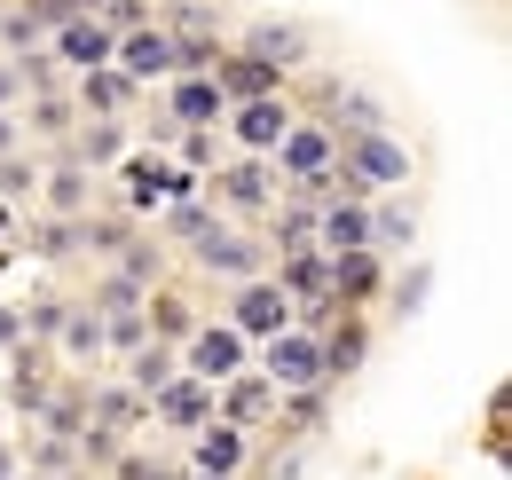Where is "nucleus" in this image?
I'll list each match as a JSON object with an SVG mask.
<instances>
[{"mask_svg": "<svg viewBox=\"0 0 512 480\" xmlns=\"http://www.w3.org/2000/svg\"><path fill=\"white\" fill-rule=\"evenodd\" d=\"M64 158H79L87 174L119 166V158H127V134H119V119H87V126H79V134L64 142Z\"/></svg>", "mask_w": 512, "mask_h": 480, "instance_id": "22", "label": "nucleus"}, {"mask_svg": "<svg viewBox=\"0 0 512 480\" xmlns=\"http://www.w3.org/2000/svg\"><path fill=\"white\" fill-rule=\"evenodd\" d=\"M134 103V79L119 71V63H95V71H79V111L87 119H119Z\"/></svg>", "mask_w": 512, "mask_h": 480, "instance_id": "19", "label": "nucleus"}, {"mask_svg": "<svg viewBox=\"0 0 512 480\" xmlns=\"http://www.w3.org/2000/svg\"><path fill=\"white\" fill-rule=\"evenodd\" d=\"M24 347V307H0V355Z\"/></svg>", "mask_w": 512, "mask_h": 480, "instance_id": "43", "label": "nucleus"}, {"mask_svg": "<svg viewBox=\"0 0 512 480\" xmlns=\"http://www.w3.org/2000/svg\"><path fill=\"white\" fill-rule=\"evenodd\" d=\"M32 473H48V480L87 473V465H79V441H56V433H40V441H32Z\"/></svg>", "mask_w": 512, "mask_h": 480, "instance_id": "32", "label": "nucleus"}, {"mask_svg": "<svg viewBox=\"0 0 512 480\" xmlns=\"http://www.w3.org/2000/svg\"><path fill=\"white\" fill-rule=\"evenodd\" d=\"M71 111H79V103H71L64 87H48V95H32V126H40V134H71Z\"/></svg>", "mask_w": 512, "mask_h": 480, "instance_id": "35", "label": "nucleus"}, {"mask_svg": "<svg viewBox=\"0 0 512 480\" xmlns=\"http://www.w3.org/2000/svg\"><path fill=\"white\" fill-rule=\"evenodd\" d=\"M32 244H40V260H64V252H79V221H64V213H56V221H48Z\"/></svg>", "mask_w": 512, "mask_h": 480, "instance_id": "38", "label": "nucleus"}, {"mask_svg": "<svg viewBox=\"0 0 512 480\" xmlns=\"http://www.w3.org/2000/svg\"><path fill=\"white\" fill-rule=\"evenodd\" d=\"M111 480H190V465H174V457H142V449H127V441H119Z\"/></svg>", "mask_w": 512, "mask_h": 480, "instance_id": "29", "label": "nucleus"}, {"mask_svg": "<svg viewBox=\"0 0 512 480\" xmlns=\"http://www.w3.org/2000/svg\"><path fill=\"white\" fill-rule=\"evenodd\" d=\"M174 370H182V355H174V339H142V347L127 355V386L142 394V402H150V394H158V386H166Z\"/></svg>", "mask_w": 512, "mask_h": 480, "instance_id": "23", "label": "nucleus"}, {"mask_svg": "<svg viewBox=\"0 0 512 480\" xmlns=\"http://www.w3.org/2000/svg\"><path fill=\"white\" fill-rule=\"evenodd\" d=\"M394 307H402V315H418V307H426V268H410V276L394 284Z\"/></svg>", "mask_w": 512, "mask_h": 480, "instance_id": "41", "label": "nucleus"}, {"mask_svg": "<svg viewBox=\"0 0 512 480\" xmlns=\"http://www.w3.org/2000/svg\"><path fill=\"white\" fill-rule=\"evenodd\" d=\"M276 181H292V189H323L331 181V166H339V126L323 119H292L284 134H276Z\"/></svg>", "mask_w": 512, "mask_h": 480, "instance_id": "2", "label": "nucleus"}, {"mask_svg": "<svg viewBox=\"0 0 512 480\" xmlns=\"http://www.w3.org/2000/svg\"><path fill=\"white\" fill-rule=\"evenodd\" d=\"M339 119H347V134H363V126H379V103H363V95H339Z\"/></svg>", "mask_w": 512, "mask_h": 480, "instance_id": "40", "label": "nucleus"}, {"mask_svg": "<svg viewBox=\"0 0 512 480\" xmlns=\"http://www.w3.org/2000/svg\"><path fill=\"white\" fill-rule=\"evenodd\" d=\"M268 410H276V386H268V378H245V370H237V378L213 386V418H229V425H260Z\"/></svg>", "mask_w": 512, "mask_h": 480, "instance_id": "18", "label": "nucleus"}, {"mask_svg": "<svg viewBox=\"0 0 512 480\" xmlns=\"http://www.w3.org/2000/svg\"><path fill=\"white\" fill-rule=\"evenodd\" d=\"M56 347H64L71 362H95V355H103V315H95V307H64Z\"/></svg>", "mask_w": 512, "mask_h": 480, "instance_id": "26", "label": "nucleus"}, {"mask_svg": "<svg viewBox=\"0 0 512 480\" xmlns=\"http://www.w3.org/2000/svg\"><path fill=\"white\" fill-rule=\"evenodd\" d=\"M331 174L347 181V197L394 189V181H410V150H402L386 126H363V134H339V166H331Z\"/></svg>", "mask_w": 512, "mask_h": 480, "instance_id": "1", "label": "nucleus"}, {"mask_svg": "<svg viewBox=\"0 0 512 480\" xmlns=\"http://www.w3.org/2000/svg\"><path fill=\"white\" fill-rule=\"evenodd\" d=\"M190 252H197V268H205V276H229V284L260 276V244H253V237H237V229H229V213H221L205 237H190Z\"/></svg>", "mask_w": 512, "mask_h": 480, "instance_id": "9", "label": "nucleus"}, {"mask_svg": "<svg viewBox=\"0 0 512 480\" xmlns=\"http://www.w3.org/2000/svg\"><path fill=\"white\" fill-rule=\"evenodd\" d=\"M245 56H260V63H276V71H292V63L308 56V40L292 32V24H253L245 32Z\"/></svg>", "mask_w": 512, "mask_h": 480, "instance_id": "25", "label": "nucleus"}, {"mask_svg": "<svg viewBox=\"0 0 512 480\" xmlns=\"http://www.w3.org/2000/svg\"><path fill=\"white\" fill-rule=\"evenodd\" d=\"M276 189H284V181H276L268 158H237V166H221V181H213V197H221L229 213H268Z\"/></svg>", "mask_w": 512, "mask_h": 480, "instance_id": "12", "label": "nucleus"}, {"mask_svg": "<svg viewBox=\"0 0 512 480\" xmlns=\"http://www.w3.org/2000/svg\"><path fill=\"white\" fill-rule=\"evenodd\" d=\"M150 300V284H134V276H119V268H111V276H103V284H95V315H134V307Z\"/></svg>", "mask_w": 512, "mask_h": 480, "instance_id": "30", "label": "nucleus"}, {"mask_svg": "<svg viewBox=\"0 0 512 480\" xmlns=\"http://www.w3.org/2000/svg\"><path fill=\"white\" fill-rule=\"evenodd\" d=\"M379 292H386V260L371 252V244H355V252H331V300L363 307V300H379Z\"/></svg>", "mask_w": 512, "mask_h": 480, "instance_id": "14", "label": "nucleus"}, {"mask_svg": "<svg viewBox=\"0 0 512 480\" xmlns=\"http://www.w3.org/2000/svg\"><path fill=\"white\" fill-rule=\"evenodd\" d=\"M87 166L79 158H56V174H40V189H48V213H64V221H79L87 213Z\"/></svg>", "mask_w": 512, "mask_h": 480, "instance_id": "24", "label": "nucleus"}, {"mask_svg": "<svg viewBox=\"0 0 512 480\" xmlns=\"http://www.w3.org/2000/svg\"><path fill=\"white\" fill-rule=\"evenodd\" d=\"M182 370L205 378V386L237 378V370H245V331H237V323H190V339H182Z\"/></svg>", "mask_w": 512, "mask_h": 480, "instance_id": "4", "label": "nucleus"}, {"mask_svg": "<svg viewBox=\"0 0 512 480\" xmlns=\"http://www.w3.org/2000/svg\"><path fill=\"white\" fill-rule=\"evenodd\" d=\"M32 418H40V433H56V441H79L87 433V394H48Z\"/></svg>", "mask_w": 512, "mask_h": 480, "instance_id": "28", "label": "nucleus"}, {"mask_svg": "<svg viewBox=\"0 0 512 480\" xmlns=\"http://www.w3.org/2000/svg\"><path fill=\"white\" fill-rule=\"evenodd\" d=\"M276 292L292 307H331V252L323 244H300V252H284V268H276Z\"/></svg>", "mask_w": 512, "mask_h": 480, "instance_id": "11", "label": "nucleus"}, {"mask_svg": "<svg viewBox=\"0 0 512 480\" xmlns=\"http://www.w3.org/2000/svg\"><path fill=\"white\" fill-rule=\"evenodd\" d=\"M32 189H40V166L8 150V158H0V205H16V197H32Z\"/></svg>", "mask_w": 512, "mask_h": 480, "instance_id": "37", "label": "nucleus"}, {"mask_svg": "<svg viewBox=\"0 0 512 480\" xmlns=\"http://www.w3.org/2000/svg\"><path fill=\"white\" fill-rule=\"evenodd\" d=\"M8 150H16V119L0 111V158H8Z\"/></svg>", "mask_w": 512, "mask_h": 480, "instance_id": "44", "label": "nucleus"}, {"mask_svg": "<svg viewBox=\"0 0 512 480\" xmlns=\"http://www.w3.org/2000/svg\"><path fill=\"white\" fill-rule=\"evenodd\" d=\"M323 339V378H355L363 355H371V339H363V323H347V331H316Z\"/></svg>", "mask_w": 512, "mask_h": 480, "instance_id": "27", "label": "nucleus"}, {"mask_svg": "<svg viewBox=\"0 0 512 480\" xmlns=\"http://www.w3.org/2000/svg\"><path fill=\"white\" fill-rule=\"evenodd\" d=\"M16 465H24V457H16V449H0V480H16Z\"/></svg>", "mask_w": 512, "mask_h": 480, "instance_id": "45", "label": "nucleus"}, {"mask_svg": "<svg viewBox=\"0 0 512 480\" xmlns=\"http://www.w3.org/2000/svg\"><path fill=\"white\" fill-rule=\"evenodd\" d=\"M300 244H316V205H284L276 221V252H300Z\"/></svg>", "mask_w": 512, "mask_h": 480, "instance_id": "36", "label": "nucleus"}, {"mask_svg": "<svg viewBox=\"0 0 512 480\" xmlns=\"http://www.w3.org/2000/svg\"><path fill=\"white\" fill-rule=\"evenodd\" d=\"M418 229V213H402V205H371V252H402Z\"/></svg>", "mask_w": 512, "mask_h": 480, "instance_id": "33", "label": "nucleus"}, {"mask_svg": "<svg viewBox=\"0 0 512 480\" xmlns=\"http://www.w3.org/2000/svg\"><path fill=\"white\" fill-rule=\"evenodd\" d=\"M284 126H292L284 95H260V103H237V111H229V134H237L253 158H268V150H276V134H284Z\"/></svg>", "mask_w": 512, "mask_h": 480, "instance_id": "17", "label": "nucleus"}, {"mask_svg": "<svg viewBox=\"0 0 512 480\" xmlns=\"http://www.w3.org/2000/svg\"><path fill=\"white\" fill-rule=\"evenodd\" d=\"M213 87H221V111H237V103H260V95H284V71L260 56H213Z\"/></svg>", "mask_w": 512, "mask_h": 480, "instance_id": "10", "label": "nucleus"}, {"mask_svg": "<svg viewBox=\"0 0 512 480\" xmlns=\"http://www.w3.org/2000/svg\"><path fill=\"white\" fill-rule=\"evenodd\" d=\"M48 40H56V63H71V71H95V63H111V48H119V32H111L95 8L56 16V24H48Z\"/></svg>", "mask_w": 512, "mask_h": 480, "instance_id": "5", "label": "nucleus"}, {"mask_svg": "<svg viewBox=\"0 0 512 480\" xmlns=\"http://www.w3.org/2000/svg\"><path fill=\"white\" fill-rule=\"evenodd\" d=\"M260 378H268L276 394L331 386V378H323V339L308 331V323H284V331H268V339H260Z\"/></svg>", "mask_w": 512, "mask_h": 480, "instance_id": "3", "label": "nucleus"}, {"mask_svg": "<svg viewBox=\"0 0 512 480\" xmlns=\"http://www.w3.org/2000/svg\"><path fill=\"white\" fill-rule=\"evenodd\" d=\"M166 119L174 126H221V87H213V71H174Z\"/></svg>", "mask_w": 512, "mask_h": 480, "instance_id": "15", "label": "nucleus"}, {"mask_svg": "<svg viewBox=\"0 0 512 480\" xmlns=\"http://www.w3.org/2000/svg\"><path fill=\"white\" fill-rule=\"evenodd\" d=\"M190 473H245V425L229 418H205L190 433V457H182Z\"/></svg>", "mask_w": 512, "mask_h": 480, "instance_id": "13", "label": "nucleus"}, {"mask_svg": "<svg viewBox=\"0 0 512 480\" xmlns=\"http://www.w3.org/2000/svg\"><path fill=\"white\" fill-rule=\"evenodd\" d=\"M174 197H190V174L182 166H158V158H134L127 166V205H174Z\"/></svg>", "mask_w": 512, "mask_h": 480, "instance_id": "20", "label": "nucleus"}, {"mask_svg": "<svg viewBox=\"0 0 512 480\" xmlns=\"http://www.w3.org/2000/svg\"><path fill=\"white\" fill-rule=\"evenodd\" d=\"M16 95H24V63L8 56L0 63V111H16Z\"/></svg>", "mask_w": 512, "mask_h": 480, "instance_id": "42", "label": "nucleus"}, {"mask_svg": "<svg viewBox=\"0 0 512 480\" xmlns=\"http://www.w3.org/2000/svg\"><path fill=\"white\" fill-rule=\"evenodd\" d=\"M111 63L127 71L134 87L174 79V40H166V24H150V16H142V24H127V32H119V48H111Z\"/></svg>", "mask_w": 512, "mask_h": 480, "instance_id": "6", "label": "nucleus"}, {"mask_svg": "<svg viewBox=\"0 0 512 480\" xmlns=\"http://www.w3.org/2000/svg\"><path fill=\"white\" fill-rule=\"evenodd\" d=\"M150 418H158V433H197V425L213 418V386L190 378V370H174V378L150 394Z\"/></svg>", "mask_w": 512, "mask_h": 480, "instance_id": "8", "label": "nucleus"}, {"mask_svg": "<svg viewBox=\"0 0 512 480\" xmlns=\"http://www.w3.org/2000/svg\"><path fill=\"white\" fill-rule=\"evenodd\" d=\"M229 323H237L245 339H268V331L300 323V307L276 292V276H245V284H237V300H229Z\"/></svg>", "mask_w": 512, "mask_h": 480, "instance_id": "7", "label": "nucleus"}, {"mask_svg": "<svg viewBox=\"0 0 512 480\" xmlns=\"http://www.w3.org/2000/svg\"><path fill=\"white\" fill-rule=\"evenodd\" d=\"M213 221H221V205H197V197H174V205H166V237H205V229H213Z\"/></svg>", "mask_w": 512, "mask_h": 480, "instance_id": "34", "label": "nucleus"}, {"mask_svg": "<svg viewBox=\"0 0 512 480\" xmlns=\"http://www.w3.org/2000/svg\"><path fill=\"white\" fill-rule=\"evenodd\" d=\"M142 323H150V339H190V307L174 300V292H150V300H142Z\"/></svg>", "mask_w": 512, "mask_h": 480, "instance_id": "31", "label": "nucleus"}, {"mask_svg": "<svg viewBox=\"0 0 512 480\" xmlns=\"http://www.w3.org/2000/svg\"><path fill=\"white\" fill-rule=\"evenodd\" d=\"M190 480H237V473H190Z\"/></svg>", "mask_w": 512, "mask_h": 480, "instance_id": "46", "label": "nucleus"}, {"mask_svg": "<svg viewBox=\"0 0 512 480\" xmlns=\"http://www.w3.org/2000/svg\"><path fill=\"white\" fill-rule=\"evenodd\" d=\"M71 480H87V473H71Z\"/></svg>", "mask_w": 512, "mask_h": 480, "instance_id": "48", "label": "nucleus"}, {"mask_svg": "<svg viewBox=\"0 0 512 480\" xmlns=\"http://www.w3.org/2000/svg\"><path fill=\"white\" fill-rule=\"evenodd\" d=\"M8 213H16V205H0V237H8Z\"/></svg>", "mask_w": 512, "mask_h": 480, "instance_id": "47", "label": "nucleus"}, {"mask_svg": "<svg viewBox=\"0 0 512 480\" xmlns=\"http://www.w3.org/2000/svg\"><path fill=\"white\" fill-rule=\"evenodd\" d=\"M142 418H150V402H142L134 386H95V394H87V425H103V433H119V441H127Z\"/></svg>", "mask_w": 512, "mask_h": 480, "instance_id": "21", "label": "nucleus"}, {"mask_svg": "<svg viewBox=\"0 0 512 480\" xmlns=\"http://www.w3.org/2000/svg\"><path fill=\"white\" fill-rule=\"evenodd\" d=\"M316 244H323V252H355V244H371V205H363V197H331V205H316Z\"/></svg>", "mask_w": 512, "mask_h": 480, "instance_id": "16", "label": "nucleus"}, {"mask_svg": "<svg viewBox=\"0 0 512 480\" xmlns=\"http://www.w3.org/2000/svg\"><path fill=\"white\" fill-rule=\"evenodd\" d=\"M56 323H64V300H40V307H24V331H32V339H56Z\"/></svg>", "mask_w": 512, "mask_h": 480, "instance_id": "39", "label": "nucleus"}]
</instances>
